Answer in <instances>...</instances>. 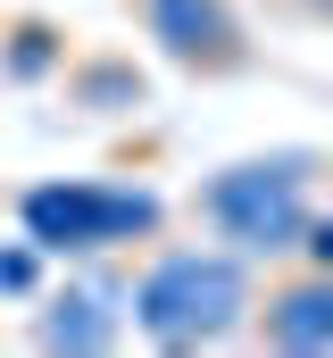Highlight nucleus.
<instances>
[{
  "label": "nucleus",
  "instance_id": "f257e3e1",
  "mask_svg": "<svg viewBox=\"0 0 333 358\" xmlns=\"http://www.w3.org/2000/svg\"><path fill=\"white\" fill-rule=\"evenodd\" d=\"M125 300H134V334L150 350H217L225 334L250 325L258 283H250L242 250H192V242H175V250H159L134 275Z\"/></svg>",
  "mask_w": 333,
  "mask_h": 358
},
{
  "label": "nucleus",
  "instance_id": "f03ea898",
  "mask_svg": "<svg viewBox=\"0 0 333 358\" xmlns=\"http://www.w3.org/2000/svg\"><path fill=\"white\" fill-rule=\"evenodd\" d=\"M17 225L42 259H100V250H125V242H150L166 225V200L150 183H92V176H59L34 183L17 200Z\"/></svg>",
  "mask_w": 333,
  "mask_h": 358
},
{
  "label": "nucleus",
  "instance_id": "7ed1b4c3",
  "mask_svg": "<svg viewBox=\"0 0 333 358\" xmlns=\"http://www.w3.org/2000/svg\"><path fill=\"white\" fill-rule=\"evenodd\" d=\"M192 208L225 250L283 259V250H300V225L317 217L309 208V159H234L192 192Z\"/></svg>",
  "mask_w": 333,
  "mask_h": 358
},
{
  "label": "nucleus",
  "instance_id": "20e7f679",
  "mask_svg": "<svg viewBox=\"0 0 333 358\" xmlns=\"http://www.w3.org/2000/svg\"><path fill=\"white\" fill-rule=\"evenodd\" d=\"M142 25L183 76H242L250 67V34L234 0H142Z\"/></svg>",
  "mask_w": 333,
  "mask_h": 358
},
{
  "label": "nucleus",
  "instance_id": "39448f33",
  "mask_svg": "<svg viewBox=\"0 0 333 358\" xmlns=\"http://www.w3.org/2000/svg\"><path fill=\"white\" fill-rule=\"evenodd\" d=\"M250 325L267 350H292V358H325L333 350V267H309L292 283H275L267 300H250Z\"/></svg>",
  "mask_w": 333,
  "mask_h": 358
},
{
  "label": "nucleus",
  "instance_id": "423d86ee",
  "mask_svg": "<svg viewBox=\"0 0 333 358\" xmlns=\"http://www.w3.org/2000/svg\"><path fill=\"white\" fill-rule=\"evenodd\" d=\"M34 342H42V350H117V308H108L100 292L67 283V292H50V300H42Z\"/></svg>",
  "mask_w": 333,
  "mask_h": 358
},
{
  "label": "nucleus",
  "instance_id": "0eeeda50",
  "mask_svg": "<svg viewBox=\"0 0 333 358\" xmlns=\"http://www.w3.org/2000/svg\"><path fill=\"white\" fill-rule=\"evenodd\" d=\"M76 100H92L100 117H117V108H134V100H142V76H134L125 59H92V67L76 76Z\"/></svg>",
  "mask_w": 333,
  "mask_h": 358
},
{
  "label": "nucleus",
  "instance_id": "6e6552de",
  "mask_svg": "<svg viewBox=\"0 0 333 358\" xmlns=\"http://www.w3.org/2000/svg\"><path fill=\"white\" fill-rule=\"evenodd\" d=\"M0 292H8V300H34V292H42V250H34V242H8V250H0Z\"/></svg>",
  "mask_w": 333,
  "mask_h": 358
},
{
  "label": "nucleus",
  "instance_id": "1a4fd4ad",
  "mask_svg": "<svg viewBox=\"0 0 333 358\" xmlns=\"http://www.w3.org/2000/svg\"><path fill=\"white\" fill-rule=\"evenodd\" d=\"M300 259L309 267H333V217H309L300 225Z\"/></svg>",
  "mask_w": 333,
  "mask_h": 358
},
{
  "label": "nucleus",
  "instance_id": "9d476101",
  "mask_svg": "<svg viewBox=\"0 0 333 358\" xmlns=\"http://www.w3.org/2000/svg\"><path fill=\"white\" fill-rule=\"evenodd\" d=\"M292 17H317V25H333V0H283Z\"/></svg>",
  "mask_w": 333,
  "mask_h": 358
}]
</instances>
